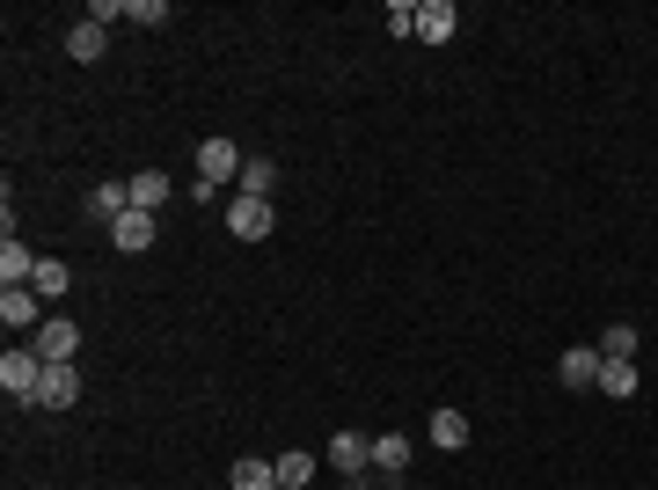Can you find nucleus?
<instances>
[{
	"label": "nucleus",
	"mask_w": 658,
	"mask_h": 490,
	"mask_svg": "<svg viewBox=\"0 0 658 490\" xmlns=\"http://www.w3.org/2000/svg\"><path fill=\"white\" fill-rule=\"evenodd\" d=\"M29 286H37V300H59L73 286V271L59 264V256H37V278H29Z\"/></svg>",
	"instance_id": "nucleus-20"
},
{
	"label": "nucleus",
	"mask_w": 658,
	"mask_h": 490,
	"mask_svg": "<svg viewBox=\"0 0 658 490\" xmlns=\"http://www.w3.org/2000/svg\"><path fill=\"white\" fill-rule=\"evenodd\" d=\"M29 351H37L45 367H73V351H81V322H67V315H45V330L29 337Z\"/></svg>",
	"instance_id": "nucleus-3"
},
{
	"label": "nucleus",
	"mask_w": 658,
	"mask_h": 490,
	"mask_svg": "<svg viewBox=\"0 0 658 490\" xmlns=\"http://www.w3.org/2000/svg\"><path fill=\"white\" fill-rule=\"evenodd\" d=\"M315 476V454H278V490H300Z\"/></svg>",
	"instance_id": "nucleus-21"
},
{
	"label": "nucleus",
	"mask_w": 658,
	"mask_h": 490,
	"mask_svg": "<svg viewBox=\"0 0 658 490\" xmlns=\"http://www.w3.org/2000/svg\"><path fill=\"white\" fill-rule=\"evenodd\" d=\"M557 381L563 389H600V351H593V344H571L557 359Z\"/></svg>",
	"instance_id": "nucleus-6"
},
{
	"label": "nucleus",
	"mask_w": 658,
	"mask_h": 490,
	"mask_svg": "<svg viewBox=\"0 0 658 490\" xmlns=\"http://www.w3.org/2000/svg\"><path fill=\"white\" fill-rule=\"evenodd\" d=\"M110 242H118L124 256H140V249H154V213H124V220L110 227Z\"/></svg>",
	"instance_id": "nucleus-14"
},
{
	"label": "nucleus",
	"mask_w": 658,
	"mask_h": 490,
	"mask_svg": "<svg viewBox=\"0 0 658 490\" xmlns=\"http://www.w3.org/2000/svg\"><path fill=\"white\" fill-rule=\"evenodd\" d=\"M424 440H432L439 454H462V446H468V417H462V410H432Z\"/></svg>",
	"instance_id": "nucleus-10"
},
{
	"label": "nucleus",
	"mask_w": 658,
	"mask_h": 490,
	"mask_svg": "<svg viewBox=\"0 0 658 490\" xmlns=\"http://www.w3.org/2000/svg\"><path fill=\"white\" fill-rule=\"evenodd\" d=\"M124 23H140V29H161V23H169V0H124Z\"/></svg>",
	"instance_id": "nucleus-22"
},
{
	"label": "nucleus",
	"mask_w": 658,
	"mask_h": 490,
	"mask_svg": "<svg viewBox=\"0 0 658 490\" xmlns=\"http://www.w3.org/2000/svg\"><path fill=\"white\" fill-rule=\"evenodd\" d=\"M388 29H395V37H417V0H395V8H388Z\"/></svg>",
	"instance_id": "nucleus-24"
},
{
	"label": "nucleus",
	"mask_w": 658,
	"mask_h": 490,
	"mask_svg": "<svg viewBox=\"0 0 658 490\" xmlns=\"http://www.w3.org/2000/svg\"><path fill=\"white\" fill-rule=\"evenodd\" d=\"M227 483H235V490H278V462H256V454H242V462L227 468Z\"/></svg>",
	"instance_id": "nucleus-16"
},
{
	"label": "nucleus",
	"mask_w": 658,
	"mask_h": 490,
	"mask_svg": "<svg viewBox=\"0 0 658 490\" xmlns=\"http://www.w3.org/2000/svg\"><path fill=\"white\" fill-rule=\"evenodd\" d=\"M0 322L8 330H45V300H37V286H0Z\"/></svg>",
	"instance_id": "nucleus-5"
},
{
	"label": "nucleus",
	"mask_w": 658,
	"mask_h": 490,
	"mask_svg": "<svg viewBox=\"0 0 658 490\" xmlns=\"http://www.w3.org/2000/svg\"><path fill=\"white\" fill-rule=\"evenodd\" d=\"M88 213L118 227L124 213H132V183H96V191H88Z\"/></svg>",
	"instance_id": "nucleus-12"
},
{
	"label": "nucleus",
	"mask_w": 658,
	"mask_h": 490,
	"mask_svg": "<svg viewBox=\"0 0 658 490\" xmlns=\"http://www.w3.org/2000/svg\"><path fill=\"white\" fill-rule=\"evenodd\" d=\"M271 227H278V213H271V198H227V235H235V242H264Z\"/></svg>",
	"instance_id": "nucleus-2"
},
{
	"label": "nucleus",
	"mask_w": 658,
	"mask_h": 490,
	"mask_svg": "<svg viewBox=\"0 0 658 490\" xmlns=\"http://www.w3.org/2000/svg\"><path fill=\"white\" fill-rule=\"evenodd\" d=\"M403 468H410V440H403V432H381V440H373V476L395 483Z\"/></svg>",
	"instance_id": "nucleus-9"
},
{
	"label": "nucleus",
	"mask_w": 658,
	"mask_h": 490,
	"mask_svg": "<svg viewBox=\"0 0 658 490\" xmlns=\"http://www.w3.org/2000/svg\"><path fill=\"white\" fill-rule=\"evenodd\" d=\"M344 490H373V483H366V476H351V483H344Z\"/></svg>",
	"instance_id": "nucleus-25"
},
{
	"label": "nucleus",
	"mask_w": 658,
	"mask_h": 490,
	"mask_svg": "<svg viewBox=\"0 0 658 490\" xmlns=\"http://www.w3.org/2000/svg\"><path fill=\"white\" fill-rule=\"evenodd\" d=\"M454 23H462V15H454V0H424V8H417V37H424V45H446Z\"/></svg>",
	"instance_id": "nucleus-11"
},
{
	"label": "nucleus",
	"mask_w": 658,
	"mask_h": 490,
	"mask_svg": "<svg viewBox=\"0 0 658 490\" xmlns=\"http://www.w3.org/2000/svg\"><path fill=\"white\" fill-rule=\"evenodd\" d=\"M330 468L366 476V468H373V440H366V432H337V440H330Z\"/></svg>",
	"instance_id": "nucleus-8"
},
{
	"label": "nucleus",
	"mask_w": 658,
	"mask_h": 490,
	"mask_svg": "<svg viewBox=\"0 0 658 490\" xmlns=\"http://www.w3.org/2000/svg\"><path fill=\"white\" fill-rule=\"evenodd\" d=\"M242 162L249 154L235 147V140H198V183H213V191L227 183V176H242Z\"/></svg>",
	"instance_id": "nucleus-4"
},
{
	"label": "nucleus",
	"mask_w": 658,
	"mask_h": 490,
	"mask_svg": "<svg viewBox=\"0 0 658 490\" xmlns=\"http://www.w3.org/2000/svg\"><path fill=\"white\" fill-rule=\"evenodd\" d=\"M600 359H636V330L630 322H614L608 337H600Z\"/></svg>",
	"instance_id": "nucleus-23"
},
{
	"label": "nucleus",
	"mask_w": 658,
	"mask_h": 490,
	"mask_svg": "<svg viewBox=\"0 0 658 490\" xmlns=\"http://www.w3.org/2000/svg\"><path fill=\"white\" fill-rule=\"evenodd\" d=\"M29 278H37V256L8 235V242H0V286H29Z\"/></svg>",
	"instance_id": "nucleus-15"
},
{
	"label": "nucleus",
	"mask_w": 658,
	"mask_h": 490,
	"mask_svg": "<svg viewBox=\"0 0 658 490\" xmlns=\"http://www.w3.org/2000/svg\"><path fill=\"white\" fill-rule=\"evenodd\" d=\"M0 389L15 395V403H37V389H45V359H37L29 344H8V351H0Z\"/></svg>",
	"instance_id": "nucleus-1"
},
{
	"label": "nucleus",
	"mask_w": 658,
	"mask_h": 490,
	"mask_svg": "<svg viewBox=\"0 0 658 490\" xmlns=\"http://www.w3.org/2000/svg\"><path fill=\"white\" fill-rule=\"evenodd\" d=\"M73 403H81V373H73V367H45L37 410H73Z\"/></svg>",
	"instance_id": "nucleus-7"
},
{
	"label": "nucleus",
	"mask_w": 658,
	"mask_h": 490,
	"mask_svg": "<svg viewBox=\"0 0 658 490\" xmlns=\"http://www.w3.org/2000/svg\"><path fill=\"white\" fill-rule=\"evenodd\" d=\"M161 198H169V176H161V169H140V176H132V213H154Z\"/></svg>",
	"instance_id": "nucleus-19"
},
{
	"label": "nucleus",
	"mask_w": 658,
	"mask_h": 490,
	"mask_svg": "<svg viewBox=\"0 0 658 490\" xmlns=\"http://www.w3.org/2000/svg\"><path fill=\"white\" fill-rule=\"evenodd\" d=\"M235 183H242V198H271V183H278V162H271V154H249Z\"/></svg>",
	"instance_id": "nucleus-17"
},
{
	"label": "nucleus",
	"mask_w": 658,
	"mask_h": 490,
	"mask_svg": "<svg viewBox=\"0 0 658 490\" xmlns=\"http://www.w3.org/2000/svg\"><path fill=\"white\" fill-rule=\"evenodd\" d=\"M600 395L630 403V395H636V359H600Z\"/></svg>",
	"instance_id": "nucleus-18"
},
{
	"label": "nucleus",
	"mask_w": 658,
	"mask_h": 490,
	"mask_svg": "<svg viewBox=\"0 0 658 490\" xmlns=\"http://www.w3.org/2000/svg\"><path fill=\"white\" fill-rule=\"evenodd\" d=\"M67 51L81 59V67H96L103 51H110V29H103V23H73L67 29Z\"/></svg>",
	"instance_id": "nucleus-13"
}]
</instances>
